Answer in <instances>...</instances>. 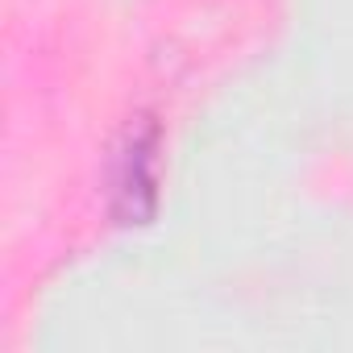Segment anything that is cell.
Returning a JSON list of instances; mask_svg holds the SVG:
<instances>
[{
	"label": "cell",
	"instance_id": "cell-1",
	"mask_svg": "<svg viewBox=\"0 0 353 353\" xmlns=\"http://www.w3.org/2000/svg\"><path fill=\"white\" fill-rule=\"evenodd\" d=\"M158 200V129L129 125L125 150L117 158V212L129 225H141Z\"/></svg>",
	"mask_w": 353,
	"mask_h": 353
}]
</instances>
